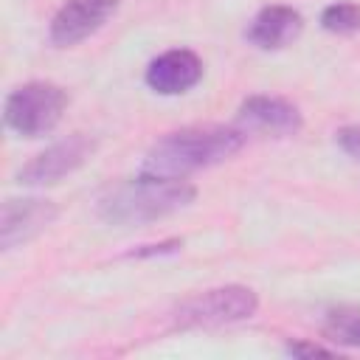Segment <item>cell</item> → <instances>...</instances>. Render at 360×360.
<instances>
[{
  "mask_svg": "<svg viewBox=\"0 0 360 360\" xmlns=\"http://www.w3.org/2000/svg\"><path fill=\"white\" fill-rule=\"evenodd\" d=\"M245 138L248 132L242 127H222V124L186 127L160 138L146 152L141 172L158 177H186L197 169H208L233 158L245 146Z\"/></svg>",
  "mask_w": 360,
  "mask_h": 360,
  "instance_id": "cell-1",
  "label": "cell"
},
{
  "mask_svg": "<svg viewBox=\"0 0 360 360\" xmlns=\"http://www.w3.org/2000/svg\"><path fill=\"white\" fill-rule=\"evenodd\" d=\"M197 188L186 177L143 174L110 188L98 200V217L110 225H143L194 202Z\"/></svg>",
  "mask_w": 360,
  "mask_h": 360,
  "instance_id": "cell-2",
  "label": "cell"
},
{
  "mask_svg": "<svg viewBox=\"0 0 360 360\" xmlns=\"http://www.w3.org/2000/svg\"><path fill=\"white\" fill-rule=\"evenodd\" d=\"M256 309H259V298L250 287L228 284V287L205 290L186 298L172 312V323L177 329H214V326L253 318Z\"/></svg>",
  "mask_w": 360,
  "mask_h": 360,
  "instance_id": "cell-3",
  "label": "cell"
},
{
  "mask_svg": "<svg viewBox=\"0 0 360 360\" xmlns=\"http://www.w3.org/2000/svg\"><path fill=\"white\" fill-rule=\"evenodd\" d=\"M65 107H68V96L59 84L28 82V84L8 93L6 107H3V118H6L8 129H14L17 135L39 138L62 121Z\"/></svg>",
  "mask_w": 360,
  "mask_h": 360,
  "instance_id": "cell-4",
  "label": "cell"
},
{
  "mask_svg": "<svg viewBox=\"0 0 360 360\" xmlns=\"http://www.w3.org/2000/svg\"><path fill=\"white\" fill-rule=\"evenodd\" d=\"M96 143L93 138L76 132L65 141L51 143L48 149H42L39 155H34L20 172H17V183L22 186H51L59 183L62 177L73 174L79 166L87 163V158L93 155Z\"/></svg>",
  "mask_w": 360,
  "mask_h": 360,
  "instance_id": "cell-5",
  "label": "cell"
},
{
  "mask_svg": "<svg viewBox=\"0 0 360 360\" xmlns=\"http://www.w3.org/2000/svg\"><path fill=\"white\" fill-rule=\"evenodd\" d=\"M121 0H68L51 20V42L70 48L96 34L118 8Z\"/></svg>",
  "mask_w": 360,
  "mask_h": 360,
  "instance_id": "cell-6",
  "label": "cell"
},
{
  "mask_svg": "<svg viewBox=\"0 0 360 360\" xmlns=\"http://www.w3.org/2000/svg\"><path fill=\"white\" fill-rule=\"evenodd\" d=\"M53 219H56V205L51 200H39V197L6 200L3 211H0V245H3V250L25 245L37 233H42Z\"/></svg>",
  "mask_w": 360,
  "mask_h": 360,
  "instance_id": "cell-7",
  "label": "cell"
},
{
  "mask_svg": "<svg viewBox=\"0 0 360 360\" xmlns=\"http://www.w3.org/2000/svg\"><path fill=\"white\" fill-rule=\"evenodd\" d=\"M146 84L160 96H177L191 90L202 79V59L188 48H174L155 56L146 68Z\"/></svg>",
  "mask_w": 360,
  "mask_h": 360,
  "instance_id": "cell-8",
  "label": "cell"
},
{
  "mask_svg": "<svg viewBox=\"0 0 360 360\" xmlns=\"http://www.w3.org/2000/svg\"><path fill=\"white\" fill-rule=\"evenodd\" d=\"M301 112L295 104L276 96H250L239 107V127L270 132V135H295L301 129Z\"/></svg>",
  "mask_w": 360,
  "mask_h": 360,
  "instance_id": "cell-9",
  "label": "cell"
},
{
  "mask_svg": "<svg viewBox=\"0 0 360 360\" xmlns=\"http://www.w3.org/2000/svg\"><path fill=\"white\" fill-rule=\"evenodd\" d=\"M304 31V17L290 6H267L262 8L245 28L250 45L262 51H278L298 39Z\"/></svg>",
  "mask_w": 360,
  "mask_h": 360,
  "instance_id": "cell-10",
  "label": "cell"
},
{
  "mask_svg": "<svg viewBox=\"0 0 360 360\" xmlns=\"http://www.w3.org/2000/svg\"><path fill=\"white\" fill-rule=\"evenodd\" d=\"M323 335L332 343L360 349V309L357 307H338L326 312Z\"/></svg>",
  "mask_w": 360,
  "mask_h": 360,
  "instance_id": "cell-11",
  "label": "cell"
},
{
  "mask_svg": "<svg viewBox=\"0 0 360 360\" xmlns=\"http://www.w3.org/2000/svg\"><path fill=\"white\" fill-rule=\"evenodd\" d=\"M321 25L332 34L360 31V6L357 3H332L321 11Z\"/></svg>",
  "mask_w": 360,
  "mask_h": 360,
  "instance_id": "cell-12",
  "label": "cell"
},
{
  "mask_svg": "<svg viewBox=\"0 0 360 360\" xmlns=\"http://www.w3.org/2000/svg\"><path fill=\"white\" fill-rule=\"evenodd\" d=\"M335 141H338V146H340L349 158L360 160V124H349V127L338 129V132H335Z\"/></svg>",
  "mask_w": 360,
  "mask_h": 360,
  "instance_id": "cell-13",
  "label": "cell"
},
{
  "mask_svg": "<svg viewBox=\"0 0 360 360\" xmlns=\"http://www.w3.org/2000/svg\"><path fill=\"white\" fill-rule=\"evenodd\" d=\"M287 354L292 357H312V354H332V349L318 346V343H287Z\"/></svg>",
  "mask_w": 360,
  "mask_h": 360,
  "instance_id": "cell-14",
  "label": "cell"
}]
</instances>
